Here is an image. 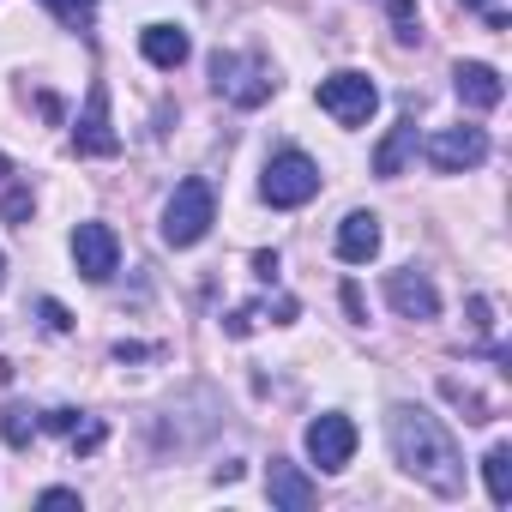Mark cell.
I'll use <instances>...</instances> for the list:
<instances>
[{"label":"cell","mask_w":512,"mask_h":512,"mask_svg":"<svg viewBox=\"0 0 512 512\" xmlns=\"http://www.w3.org/2000/svg\"><path fill=\"white\" fill-rule=\"evenodd\" d=\"M211 223H217V193H211V181L187 175L169 193V205H163V241L169 247H193V241H205Z\"/></svg>","instance_id":"7a4b0ae2"},{"label":"cell","mask_w":512,"mask_h":512,"mask_svg":"<svg viewBox=\"0 0 512 512\" xmlns=\"http://www.w3.org/2000/svg\"><path fill=\"white\" fill-rule=\"evenodd\" d=\"M73 260H79V272H85L91 284H109L115 266H121L115 229H109V223H79V229H73Z\"/></svg>","instance_id":"8992f818"},{"label":"cell","mask_w":512,"mask_h":512,"mask_svg":"<svg viewBox=\"0 0 512 512\" xmlns=\"http://www.w3.org/2000/svg\"><path fill=\"white\" fill-rule=\"evenodd\" d=\"M211 85L235 109H260L272 97V73H266V61H253V55H211Z\"/></svg>","instance_id":"277c9868"},{"label":"cell","mask_w":512,"mask_h":512,"mask_svg":"<svg viewBox=\"0 0 512 512\" xmlns=\"http://www.w3.org/2000/svg\"><path fill=\"white\" fill-rule=\"evenodd\" d=\"M43 320H49V332H73V314L61 302H43Z\"/></svg>","instance_id":"44dd1931"},{"label":"cell","mask_w":512,"mask_h":512,"mask_svg":"<svg viewBox=\"0 0 512 512\" xmlns=\"http://www.w3.org/2000/svg\"><path fill=\"white\" fill-rule=\"evenodd\" d=\"M482 476H488V500L494 506H512V446H488Z\"/></svg>","instance_id":"2e32d148"},{"label":"cell","mask_w":512,"mask_h":512,"mask_svg":"<svg viewBox=\"0 0 512 512\" xmlns=\"http://www.w3.org/2000/svg\"><path fill=\"white\" fill-rule=\"evenodd\" d=\"M374 253H380V217H374V211H350V217L338 223V260L368 266Z\"/></svg>","instance_id":"8fae6325"},{"label":"cell","mask_w":512,"mask_h":512,"mask_svg":"<svg viewBox=\"0 0 512 512\" xmlns=\"http://www.w3.org/2000/svg\"><path fill=\"white\" fill-rule=\"evenodd\" d=\"M410 151H416V121H398V127L386 133V145L374 151V175H404Z\"/></svg>","instance_id":"9a60e30c"},{"label":"cell","mask_w":512,"mask_h":512,"mask_svg":"<svg viewBox=\"0 0 512 512\" xmlns=\"http://www.w3.org/2000/svg\"><path fill=\"white\" fill-rule=\"evenodd\" d=\"M458 7H476V13H494V0H458Z\"/></svg>","instance_id":"d4e9b609"},{"label":"cell","mask_w":512,"mask_h":512,"mask_svg":"<svg viewBox=\"0 0 512 512\" xmlns=\"http://www.w3.org/2000/svg\"><path fill=\"white\" fill-rule=\"evenodd\" d=\"M0 278H7V260H0Z\"/></svg>","instance_id":"484cf974"},{"label":"cell","mask_w":512,"mask_h":512,"mask_svg":"<svg viewBox=\"0 0 512 512\" xmlns=\"http://www.w3.org/2000/svg\"><path fill=\"white\" fill-rule=\"evenodd\" d=\"M266 494H272L278 512H308V506H314V482H308L296 464H284V458H272V470H266Z\"/></svg>","instance_id":"4fadbf2b"},{"label":"cell","mask_w":512,"mask_h":512,"mask_svg":"<svg viewBox=\"0 0 512 512\" xmlns=\"http://www.w3.org/2000/svg\"><path fill=\"white\" fill-rule=\"evenodd\" d=\"M139 49H145V61H151V67H163V73H175V67L193 55V43H187V31H181V25H145Z\"/></svg>","instance_id":"5bb4252c"},{"label":"cell","mask_w":512,"mask_h":512,"mask_svg":"<svg viewBox=\"0 0 512 512\" xmlns=\"http://www.w3.org/2000/svg\"><path fill=\"white\" fill-rule=\"evenodd\" d=\"M73 151H79V157H115V151H121V139L109 133V91H103V85H91V103H85L79 133H73Z\"/></svg>","instance_id":"30bf717a"},{"label":"cell","mask_w":512,"mask_h":512,"mask_svg":"<svg viewBox=\"0 0 512 512\" xmlns=\"http://www.w3.org/2000/svg\"><path fill=\"white\" fill-rule=\"evenodd\" d=\"M67 440H73V452H97L103 446V422H73Z\"/></svg>","instance_id":"ffe728a7"},{"label":"cell","mask_w":512,"mask_h":512,"mask_svg":"<svg viewBox=\"0 0 512 512\" xmlns=\"http://www.w3.org/2000/svg\"><path fill=\"white\" fill-rule=\"evenodd\" d=\"M43 506H79V494L73 488H43Z\"/></svg>","instance_id":"603a6c76"},{"label":"cell","mask_w":512,"mask_h":512,"mask_svg":"<svg viewBox=\"0 0 512 512\" xmlns=\"http://www.w3.org/2000/svg\"><path fill=\"white\" fill-rule=\"evenodd\" d=\"M392 37H398V43H416V37H422V13H416V0H392Z\"/></svg>","instance_id":"e0dca14e"},{"label":"cell","mask_w":512,"mask_h":512,"mask_svg":"<svg viewBox=\"0 0 512 512\" xmlns=\"http://www.w3.org/2000/svg\"><path fill=\"white\" fill-rule=\"evenodd\" d=\"M320 109H326L338 127H362V121L380 109V91H374L368 73H332V79H320Z\"/></svg>","instance_id":"5b68a950"},{"label":"cell","mask_w":512,"mask_h":512,"mask_svg":"<svg viewBox=\"0 0 512 512\" xmlns=\"http://www.w3.org/2000/svg\"><path fill=\"white\" fill-rule=\"evenodd\" d=\"M0 434H7V446H25V440H31V434H37V416H31V410H19V404H13V410H7V416H0Z\"/></svg>","instance_id":"ac0fdd59"},{"label":"cell","mask_w":512,"mask_h":512,"mask_svg":"<svg viewBox=\"0 0 512 512\" xmlns=\"http://www.w3.org/2000/svg\"><path fill=\"white\" fill-rule=\"evenodd\" d=\"M73 422H79V410H49L43 416V428H55V434H73Z\"/></svg>","instance_id":"7402d4cb"},{"label":"cell","mask_w":512,"mask_h":512,"mask_svg":"<svg viewBox=\"0 0 512 512\" xmlns=\"http://www.w3.org/2000/svg\"><path fill=\"white\" fill-rule=\"evenodd\" d=\"M386 434H392V458H398L416 482H428V488L446 494V500L464 494V458H458L452 434L440 428V416H428V410H416V404H392Z\"/></svg>","instance_id":"6da1fadb"},{"label":"cell","mask_w":512,"mask_h":512,"mask_svg":"<svg viewBox=\"0 0 512 512\" xmlns=\"http://www.w3.org/2000/svg\"><path fill=\"white\" fill-rule=\"evenodd\" d=\"M253 272H260V278H278V253H253Z\"/></svg>","instance_id":"cb8c5ba5"},{"label":"cell","mask_w":512,"mask_h":512,"mask_svg":"<svg viewBox=\"0 0 512 512\" xmlns=\"http://www.w3.org/2000/svg\"><path fill=\"white\" fill-rule=\"evenodd\" d=\"M452 91H458V103H470V109H500V97H506L500 73H494V67H482V61H458Z\"/></svg>","instance_id":"7c38bea8"},{"label":"cell","mask_w":512,"mask_h":512,"mask_svg":"<svg viewBox=\"0 0 512 512\" xmlns=\"http://www.w3.org/2000/svg\"><path fill=\"white\" fill-rule=\"evenodd\" d=\"M308 458L320 464V470H344L350 458H356V422L350 416H314L308 422Z\"/></svg>","instance_id":"ba28073f"},{"label":"cell","mask_w":512,"mask_h":512,"mask_svg":"<svg viewBox=\"0 0 512 512\" xmlns=\"http://www.w3.org/2000/svg\"><path fill=\"white\" fill-rule=\"evenodd\" d=\"M43 7L61 19V25H85L91 19V7H97V0H43Z\"/></svg>","instance_id":"d6986e66"},{"label":"cell","mask_w":512,"mask_h":512,"mask_svg":"<svg viewBox=\"0 0 512 512\" xmlns=\"http://www.w3.org/2000/svg\"><path fill=\"white\" fill-rule=\"evenodd\" d=\"M386 302H392L404 320H434V314H440V290H434L428 272H416V266L386 278Z\"/></svg>","instance_id":"9c48e42d"},{"label":"cell","mask_w":512,"mask_h":512,"mask_svg":"<svg viewBox=\"0 0 512 512\" xmlns=\"http://www.w3.org/2000/svg\"><path fill=\"white\" fill-rule=\"evenodd\" d=\"M260 193H266V205H278V211L308 205V199L320 193V163H314V157H302V151H278V157L266 163Z\"/></svg>","instance_id":"3957f363"},{"label":"cell","mask_w":512,"mask_h":512,"mask_svg":"<svg viewBox=\"0 0 512 512\" xmlns=\"http://www.w3.org/2000/svg\"><path fill=\"white\" fill-rule=\"evenodd\" d=\"M482 157H488V133H482V127H440V133L428 139V163H434L440 175L476 169Z\"/></svg>","instance_id":"52a82bcc"}]
</instances>
